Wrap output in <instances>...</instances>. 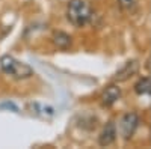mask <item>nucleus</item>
I'll list each match as a JSON object with an SVG mask.
<instances>
[{
  "label": "nucleus",
  "mask_w": 151,
  "mask_h": 149,
  "mask_svg": "<svg viewBox=\"0 0 151 149\" xmlns=\"http://www.w3.org/2000/svg\"><path fill=\"white\" fill-rule=\"evenodd\" d=\"M0 68L5 74L14 77L17 80H23V78H29L30 76H33V69L24 63V62L17 60L14 56H9V54H3L0 57Z\"/></svg>",
  "instance_id": "obj_1"
},
{
  "label": "nucleus",
  "mask_w": 151,
  "mask_h": 149,
  "mask_svg": "<svg viewBox=\"0 0 151 149\" xmlns=\"http://www.w3.org/2000/svg\"><path fill=\"white\" fill-rule=\"evenodd\" d=\"M92 9L83 0H71L68 3V20L73 26L83 27L92 18Z\"/></svg>",
  "instance_id": "obj_2"
},
{
  "label": "nucleus",
  "mask_w": 151,
  "mask_h": 149,
  "mask_svg": "<svg viewBox=\"0 0 151 149\" xmlns=\"http://www.w3.org/2000/svg\"><path fill=\"white\" fill-rule=\"evenodd\" d=\"M137 125H139V118L136 113H127L124 115L121 122H119V128H121V134L124 139H130L134 134Z\"/></svg>",
  "instance_id": "obj_3"
},
{
  "label": "nucleus",
  "mask_w": 151,
  "mask_h": 149,
  "mask_svg": "<svg viewBox=\"0 0 151 149\" xmlns=\"http://www.w3.org/2000/svg\"><path fill=\"white\" fill-rule=\"evenodd\" d=\"M115 139H116V127H115L113 122H109L103 128L101 134H100L98 143L101 146H109V145H112L113 142H115Z\"/></svg>",
  "instance_id": "obj_4"
},
{
  "label": "nucleus",
  "mask_w": 151,
  "mask_h": 149,
  "mask_svg": "<svg viewBox=\"0 0 151 149\" xmlns=\"http://www.w3.org/2000/svg\"><path fill=\"white\" fill-rule=\"evenodd\" d=\"M139 69V63L137 60H129L116 74H115V80L118 81H125L129 77H132L133 74H136V71Z\"/></svg>",
  "instance_id": "obj_5"
},
{
  "label": "nucleus",
  "mask_w": 151,
  "mask_h": 149,
  "mask_svg": "<svg viewBox=\"0 0 151 149\" xmlns=\"http://www.w3.org/2000/svg\"><path fill=\"white\" fill-rule=\"evenodd\" d=\"M121 96V91L116 86H109L106 89V92L103 93V104L104 106H112L116 99Z\"/></svg>",
  "instance_id": "obj_6"
},
{
  "label": "nucleus",
  "mask_w": 151,
  "mask_h": 149,
  "mask_svg": "<svg viewBox=\"0 0 151 149\" xmlns=\"http://www.w3.org/2000/svg\"><path fill=\"white\" fill-rule=\"evenodd\" d=\"M53 41H55V44H56L58 48L67 50L70 47V44H71V36L68 33H65V32H58L53 36Z\"/></svg>",
  "instance_id": "obj_7"
},
{
  "label": "nucleus",
  "mask_w": 151,
  "mask_h": 149,
  "mask_svg": "<svg viewBox=\"0 0 151 149\" xmlns=\"http://www.w3.org/2000/svg\"><path fill=\"white\" fill-rule=\"evenodd\" d=\"M134 91L137 95H150L151 93V78L144 77L134 84Z\"/></svg>",
  "instance_id": "obj_8"
},
{
  "label": "nucleus",
  "mask_w": 151,
  "mask_h": 149,
  "mask_svg": "<svg viewBox=\"0 0 151 149\" xmlns=\"http://www.w3.org/2000/svg\"><path fill=\"white\" fill-rule=\"evenodd\" d=\"M0 108H11L12 111H18V107L15 104H12V103H3V104H0Z\"/></svg>",
  "instance_id": "obj_9"
}]
</instances>
